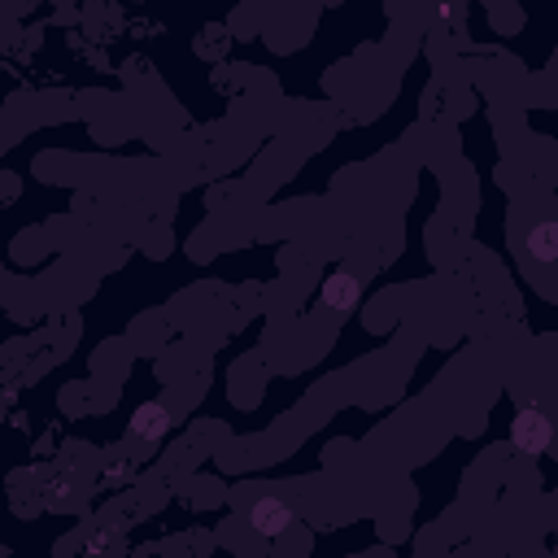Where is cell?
<instances>
[{
  "instance_id": "obj_1",
  "label": "cell",
  "mask_w": 558,
  "mask_h": 558,
  "mask_svg": "<svg viewBox=\"0 0 558 558\" xmlns=\"http://www.w3.org/2000/svg\"><path fill=\"white\" fill-rule=\"evenodd\" d=\"M549 436H554V427H549V418H545L536 405L519 410L514 423H510V440H514L523 453H545V449H549Z\"/></svg>"
},
{
  "instance_id": "obj_2",
  "label": "cell",
  "mask_w": 558,
  "mask_h": 558,
  "mask_svg": "<svg viewBox=\"0 0 558 558\" xmlns=\"http://www.w3.org/2000/svg\"><path fill=\"white\" fill-rule=\"evenodd\" d=\"M248 519H253V527H257L262 536H279V532L292 523V510H288V501H279V497H257Z\"/></svg>"
},
{
  "instance_id": "obj_3",
  "label": "cell",
  "mask_w": 558,
  "mask_h": 558,
  "mask_svg": "<svg viewBox=\"0 0 558 558\" xmlns=\"http://www.w3.org/2000/svg\"><path fill=\"white\" fill-rule=\"evenodd\" d=\"M131 427H135V436H144V440H161V436L170 432V410H166V405H157V401H148V405H140V410H135Z\"/></svg>"
},
{
  "instance_id": "obj_4",
  "label": "cell",
  "mask_w": 558,
  "mask_h": 558,
  "mask_svg": "<svg viewBox=\"0 0 558 558\" xmlns=\"http://www.w3.org/2000/svg\"><path fill=\"white\" fill-rule=\"evenodd\" d=\"M353 301H357V279H353L349 270H336V275L323 279V305H331V310H349Z\"/></svg>"
},
{
  "instance_id": "obj_5",
  "label": "cell",
  "mask_w": 558,
  "mask_h": 558,
  "mask_svg": "<svg viewBox=\"0 0 558 558\" xmlns=\"http://www.w3.org/2000/svg\"><path fill=\"white\" fill-rule=\"evenodd\" d=\"M527 253H532L536 262H554V257H558V227H554V222H536V227L527 231Z\"/></svg>"
}]
</instances>
